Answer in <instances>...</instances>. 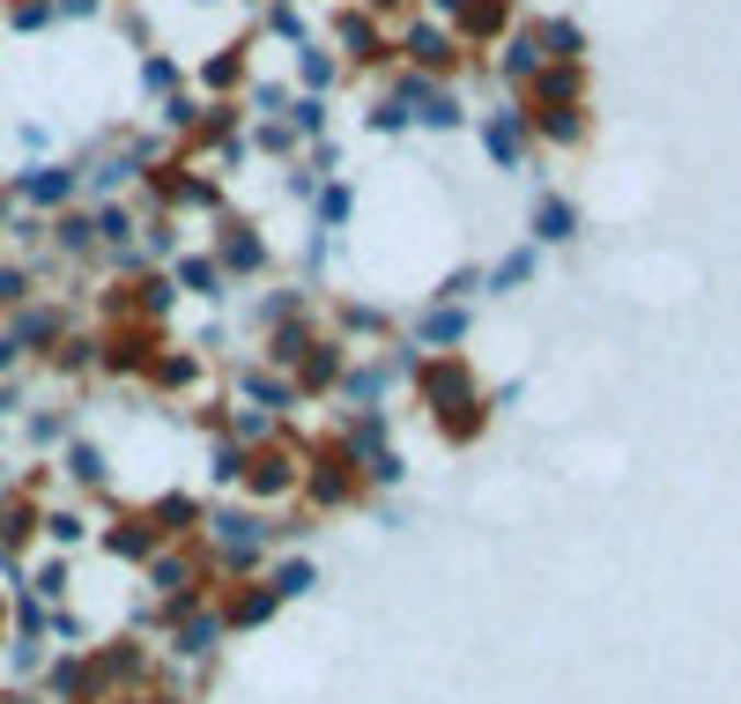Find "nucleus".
Segmentation results:
<instances>
[{
  "instance_id": "f03ea898",
  "label": "nucleus",
  "mask_w": 741,
  "mask_h": 704,
  "mask_svg": "<svg viewBox=\"0 0 741 704\" xmlns=\"http://www.w3.org/2000/svg\"><path fill=\"white\" fill-rule=\"evenodd\" d=\"M490 149L512 163V156H520V126H512V120H490Z\"/></svg>"
},
{
  "instance_id": "20e7f679",
  "label": "nucleus",
  "mask_w": 741,
  "mask_h": 704,
  "mask_svg": "<svg viewBox=\"0 0 741 704\" xmlns=\"http://www.w3.org/2000/svg\"><path fill=\"white\" fill-rule=\"evenodd\" d=\"M31 193H37V201H60V193H67V171H37Z\"/></svg>"
},
{
  "instance_id": "7ed1b4c3",
  "label": "nucleus",
  "mask_w": 741,
  "mask_h": 704,
  "mask_svg": "<svg viewBox=\"0 0 741 704\" xmlns=\"http://www.w3.org/2000/svg\"><path fill=\"white\" fill-rule=\"evenodd\" d=\"M526 275H534V252H512V260L497 268V282H504V289H512V282H526Z\"/></svg>"
},
{
  "instance_id": "f257e3e1",
  "label": "nucleus",
  "mask_w": 741,
  "mask_h": 704,
  "mask_svg": "<svg viewBox=\"0 0 741 704\" xmlns=\"http://www.w3.org/2000/svg\"><path fill=\"white\" fill-rule=\"evenodd\" d=\"M534 230H542V238H571V208H563V201H542V208H534Z\"/></svg>"
}]
</instances>
